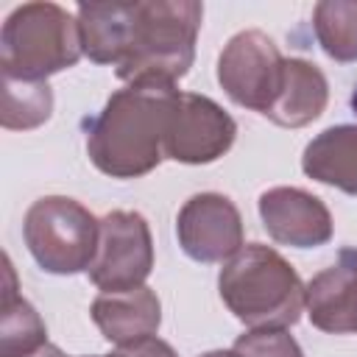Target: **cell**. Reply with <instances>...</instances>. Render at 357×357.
Here are the masks:
<instances>
[{"instance_id":"1","label":"cell","mask_w":357,"mask_h":357,"mask_svg":"<svg viewBox=\"0 0 357 357\" xmlns=\"http://www.w3.org/2000/svg\"><path fill=\"white\" fill-rule=\"evenodd\" d=\"M173 84H126L86 128L89 162L112 178H139L165 159V134L178 100Z\"/></svg>"},{"instance_id":"2","label":"cell","mask_w":357,"mask_h":357,"mask_svg":"<svg viewBox=\"0 0 357 357\" xmlns=\"http://www.w3.org/2000/svg\"><path fill=\"white\" fill-rule=\"evenodd\" d=\"M218 293L248 329H287L307 310V284L265 243H245L218 273Z\"/></svg>"},{"instance_id":"3","label":"cell","mask_w":357,"mask_h":357,"mask_svg":"<svg viewBox=\"0 0 357 357\" xmlns=\"http://www.w3.org/2000/svg\"><path fill=\"white\" fill-rule=\"evenodd\" d=\"M204 3L198 0H137L128 56L114 70L126 84H173L195 61Z\"/></svg>"},{"instance_id":"4","label":"cell","mask_w":357,"mask_h":357,"mask_svg":"<svg viewBox=\"0 0 357 357\" xmlns=\"http://www.w3.org/2000/svg\"><path fill=\"white\" fill-rule=\"evenodd\" d=\"M84 56L78 20L59 3H22L0 31V73L47 81Z\"/></svg>"},{"instance_id":"5","label":"cell","mask_w":357,"mask_h":357,"mask_svg":"<svg viewBox=\"0 0 357 357\" xmlns=\"http://www.w3.org/2000/svg\"><path fill=\"white\" fill-rule=\"evenodd\" d=\"M22 237L42 271L73 276L89 271L98 254L100 220L75 198L42 195L22 218Z\"/></svg>"},{"instance_id":"6","label":"cell","mask_w":357,"mask_h":357,"mask_svg":"<svg viewBox=\"0 0 357 357\" xmlns=\"http://www.w3.org/2000/svg\"><path fill=\"white\" fill-rule=\"evenodd\" d=\"M153 271V237L139 212L112 209L100 218L98 254L86 271L100 293L142 287Z\"/></svg>"},{"instance_id":"7","label":"cell","mask_w":357,"mask_h":357,"mask_svg":"<svg viewBox=\"0 0 357 357\" xmlns=\"http://www.w3.org/2000/svg\"><path fill=\"white\" fill-rule=\"evenodd\" d=\"M282 70L284 56L276 42L257 28L234 33L218 56V84L223 92L237 106L259 112L262 117L279 92Z\"/></svg>"},{"instance_id":"8","label":"cell","mask_w":357,"mask_h":357,"mask_svg":"<svg viewBox=\"0 0 357 357\" xmlns=\"http://www.w3.org/2000/svg\"><path fill=\"white\" fill-rule=\"evenodd\" d=\"M237 137L234 117L206 95L181 92L165 134V159L181 165L218 162Z\"/></svg>"},{"instance_id":"9","label":"cell","mask_w":357,"mask_h":357,"mask_svg":"<svg viewBox=\"0 0 357 357\" xmlns=\"http://www.w3.org/2000/svg\"><path fill=\"white\" fill-rule=\"evenodd\" d=\"M176 237L181 251L204 265L226 262L245 245L240 209L220 192L190 195L176 215Z\"/></svg>"},{"instance_id":"10","label":"cell","mask_w":357,"mask_h":357,"mask_svg":"<svg viewBox=\"0 0 357 357\" xmlns=\"http://www.w3.org/2000/svg\"><path fill=\"white\" fill-rule=\"evenodd\" d=\"M262 226L271 240L290 248H318L335 234L326 204L301 187H271L257 201Z\"/></svg>"},{"instance_id":"11","label":"cell","mask_w":357,"mask_h":357,"mask_svg":"<svg viewBox=\"0 0 357 357\" xmlns=\"http://www.w3.org/2000/svg\"><path fill=\"white\" fill-rule=\"evenodd\" d=\"M307 315L321 332H357V248H343L307 282Z\"/></svg>"},{"instance_id":"12","label":"cell","mask_w":357,"mask_h":357,"mask_svg":"<svg viewBox=\"0 0 357 357\" xmlns=\"http://www.w3.org/2000/svg\"><path fill=\"white\" fill-rule=\"evenodd\" d=\"M89 315L100 329V335L120 349V346L153 337L159 332L162 304H159V296L148 284H142L120 293H98L89 307Z\"/></svg>"},{"instance_id":"13","label":"cell","mask_w":357,"mask_h":357,"mask_svg":"<svg viewBox=\"0 0 357 357\" xmlns=\"http://www.w3.org/2000/svg\"><path fill=\"white\" fill-rule=\"evenodd\" d=\"M329 103V81L324 70L307 59H284L279 92L265 117L282 128H304L324 114Z\"/></svg>"},{"instance_id":"14","label":"cell","mask_w":357,"mask_h":357,"mask_svg":"<svg viewBox=\"0 0 357 357\" xmlns=\"http://www.w3.org/2000/svg\"><path fill=\"white\" fill-rule=\"evenodd\" d=\"M137 17V0L131 3H81L75 8L84 56L95 64H112L114 70L128 56L131 31Z\"/></svg>"},{"instance_id":"15","label":"cell","mask_w":357,"mask_h":357,"mask_svg":"<svg viewBox=\"0 0 357 357\" xmlns=\"http://www.w3.org/2000/svg\"><path fill=\"white\" fill-rule=\"evenodd\" d=\"M301 170L346 195H357V126H329L315 134L304 153Z\"/></svg>"},{"instance_id":"16","label":"cell","mask_w":357,"mask_h":357,"mask_svg":"<svg viewBox=\"0 0 357 357\" xmlns=\"http://www.w3.org/2000/svg\"><path fill=\"white\" fill-rule=\"evenodd\" d=\"M47 346V329L31 301L17 293V276L6 257V284L0 304V357H33Z\"/></svg>"},{"instance_id":"17","label":"cell","mask_w":357,"mask_h":357,"mask_svg":"<svg viewBox=\"0 0 357 357\" xmlns=\"http://www.w3.org/2000/svg\"><path fill=\"white\" fill-rule=\"evenodd\" d=\"M312 31L321 50L340 64L357 61V0H321L312 8Z\"/></svg>"},{"instance_id":"18","label":"cell","mask_w":357,"mask_h":357,"mask_svg":"<svg viewBox=\"0 0 357 357\" xmlns=\"http://www.w3.org/2000/svg\"><path fill=\"white\" fill-rule=\"evenodd\" d=\"M53 114V92L47 81H25L3 75V112L0 123L8 131H28L47 123Z\"/></svg>"},{"instance_id":"19","label":"cell","mask_w":357,"mask_h":357,"mask_svg":"<svg viewBox=\"0 0 357 357\" xmlns=\"http://www.w3.org/2000/svg\"><path fill=\"white\" fill-rule=\"evenodd\" d=\"M231 349L240 357H304L298 340L287 329H248Z\"/></svg>"},{"instance_id":"20","label":"cell","mask_w":357,"mask_h":357,"mask_svg":"<svg viewBox=\"0 0 357 357\" xmlns=\"http://www.w3.org/2000/svg\"><path fill=\"white\" fill-rule=\"evenodd\" d=\"M109 357H178L176 349L162 340V337H145V340H137V343H128V346H120L117 351H112Z\"/></svg>"},{"instance_id":"21","label":"cell","mask_w":357,"mask_h":357,"mask_svg":"<svg viewBox=\"0 0 357 357\" xmlns=\"http://www.w3.org/2000/svg\"><path fill=\"white\" fill-rule=\"evenodd\" d=\"M39 357H67L59 346H53V343H47L42 351H39ZM81 357H109V354H81Z\"/></svg>"},{"instance_id":"22","label":"cell","mask_w":357,"mask_h":357,"mask_svg":"<svg viewBox=\"0 0 357 357\" xmlns=\"http://www.w3.org/2000/svg\"><path fill=\"white\" fill-rule=\"evenodd\" d=\"M201 357H240L234 349H215V351H204Z\"/></svg>"},{"instance_id":"23","label":"cell","mask_w":357,"mask_h":357,"mask_svg":"<svg viewBox=\"0 0 357 357\" xmlns=\"http://www.w3.org/2000/svg\"><path fill=\"white\" fill-rule=\"evenodd\" d=\"M33 357H39V354H33Z\"/></svg>"}]
</instances>
